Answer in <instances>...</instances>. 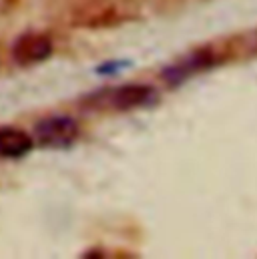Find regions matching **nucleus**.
<instances>
[{
    "mask_svg": "<svg viewBox=\"0 0 257 259\" xmlns=\"http://www.w3.org/2000/svg\"><path fill=\"white\" fill-rule=\"evenodd\" d=\"M53 40L42 32H24L12 47V59L20 66L40 65L53 55Z\"/></svg>",
    "mask_w": 257,
    "mask_h": 259,
    "instance_id": "nucleus-2",
    "label": "nucleus"
},
{
    "mask_svg": "<svg viewBox=\"0 0 257 259\" xmlns=\"http://www.w3.org/2000/svg\"><path fill=\"white\" fill-rule=\"evenodd\" d=\"M32 151V137L18 127H0V157L22 159Z\"/></svg>",
    "mask_w": 257,
    "mask_h": 259,
    "instance_id": "nucleus-4",
    "label": "nucleus"
},
{
    "mask_svg": "<svg viewBox=\"0 0 257 259\" xmlns=\"http://www.w3.org/2000/svg\"><path fill=\"white\" fill-rule=\"evenodd\" d=\"M209 63H211V57L207 53H195V55L183 59V61H179V63H175V65L167 66L163 70V80L167 84L175 87V84L183 82L185 78H189L193 72L203 70L205 66H209Z\"/></svg>",
    "mask_w": 257,
    "mask_h": 259,
    "instance_id": "nucleus-5",
    "label": "nucleus"
},
{
    "mask_svg": "<svg viewBox=\"0 0 257 259\" xmlns=\"http://www.w3.org/2000/svg\"><path fill=\"white\" fill-rule=\"evenodd\" d=\"M78 123L70 115H53L36 123L34 137L42 147L49 149H64L70 147L78 139Z\"/></svg>",
    "mask_w": 257,
    "mask_h": 259,
    "instance_id": "nucleus-1",
    "label": "nucleus"
},
{
    "mask_svg": "<svg viewBox=\"0 0 257 259\" xmlns=\"http://www.w3.org/2000/svg\"><path fill=\"white\" fill-rule=\"evenodd\" d=\"M157 99V93L149 84H123L109 95V105L117 111H133L139 107H149Z\"/></svg>",
    "mask_w": 257,
    "mask_h": 259,
    "instance_id": "nucleus-3",
    "label": "nucleus"
},
{
    "mask_svg": "<svg viewBox=\"0 0 257 259\" xmlns=\"http://www.w3.org/2000/svg\"><path fill=\"white\" fill-rule=\"evenodd\" d=\"M131 65L128 61H107L105 65H101L97 68V72L105 74V76H111V74H119L123 68H127Z\"/></svg>",
    "mask_w": 257,
    "mask_h": 259,
    "instance_id": "nucleus-6",
    "label": "nucleus"
}]
</instances>
